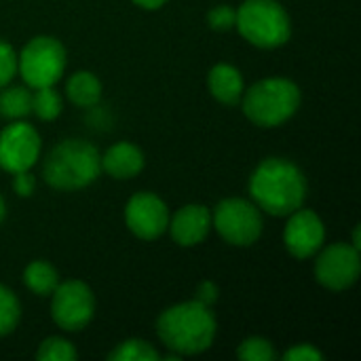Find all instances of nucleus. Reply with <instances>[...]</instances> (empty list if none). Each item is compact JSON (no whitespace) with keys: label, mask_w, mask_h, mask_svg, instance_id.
I'll return each instance as SVG.
<instances>
[{"label":"nucleus","mask_w":361,"mask_h":361,"mask_svg":"<svg viewBox=\"0 0 361 361\" xmlns=\"http://www.w3.org/2000/svg\"><path fill=\"white\" fill-rule=\"evenodd\" d=\"M250 195L258 209L271 216H290L307 199V178L292 161L271 157L254 169Z\"/></svg>","instance_id":"nucleus-1"},{"label":"nucleus","mask_w":361,"mask_h":361,"mask_svg":"<svg viewBox=\"0 0 361 361\" xmlns=\"http://www.w3.org/2000/svg\"><path fill=\"white\" fill-rule=\"evenodd\" d=\"M218 326L209 307L188 300L165 309L157 319L161 343L180 357L199 355L214 345Z\"/></svg>","instance_id":"nucleus-2"},{"label":"nucleus","mask_w":361,"mask_h":361,"mask_svg":"<svg viewBox=\"0 0 361 361\" xmlns=\"http://www.w3.org/2000/svg\"><path fill=\"white\" fill-rule=\"evenodd\" d=\"M102 173V154L87 140H63L44 159L42 178L51 188L78 190Z\"/></svg>","instance_id":"nucleus-3"},{"label":"nucleus","mask_w":361,"mask_h":361,"mask_svg":"<svg viewBox=\"0 0 361 361\" xmlns=\"http://www.w3.org/2000/svg\"><path fill=\"white\" fill-rule=\"evenodd\" d=\"M241 97L245 116L258 127H279L300 108V89L288 78H264Z\"/></svg>","instance_id":"nucleus-4"},{"label":"nucleus","mask_w":361,"mask_h":361,"mask_svg":"<svg viewBox=\"0 0 361 361\" xmlns=\"http://www.w3.org/2000/svg\"><path fill=\"white\" fill-rule=\"evenodd\" d=\"M239 34L260 49H277L290 40V15L277 0H245L237 8Z\"/></svg>","instance_id":"nucleus-5"},{"label":"nucleus","mask_w":361,"mask_h":361,"mask_svg":"<svg viewBox=\"0 0 361 361\" xmlns=\"http://www.w3.org/2000/svg\"><path fill=\"white\" fill-rule=\"evenodd\" d=\"M66 70V49L53 36L32 38L17 55V72L30 89L53 87Z\"/></svg>","instance_id":"nucleus-6"},{"label":"nucleus","mask_w":361,"mask_h":361,"mask_svg":"<svg viewBox=\"0 0 361 361\" xmlns=\"http://www.w3.org/2000/svg\"><path fill=\"white\" fill-rule=\"evenodd\" d=\"M212 226L220 237L237 247L254 245L262 235V216L256 203L245 199H224L212 214Z\"/></svg>","instance_id":"nucleus-7"},{"label":"nucleus","mask_w":361,"mask_h":361,"mask_svg":"<svg viewBox=\"0 0 361 361\" xmlns=\"http://www.w3.org/2000/svg\"><path fill=\"white\" fill-rule=\"evenodd\" d=\"M51 317L66 332H80L95 315V298L85 281L72 279L57 283L51 294Z\"/></svg>","instance_id":"nucleus-8"},{"label":"nucleus","mask_w":361,"mask_h":361,"mask_svg":"<svg viewBox=\"0 0 361 361\" xmlns=\"http://www.w3.org/2000/svg\"><path fill=\"white\" fill-rule=\"evenodd\" d=\"M361 271L360 250L351 243H334L328 245L317 262H315V277L317 281L334 292H343L351 288Z\"/></svg>","instance_id":"nucleus-9"},{"label":"nucleus","mask_w":361,"mask_h":361,"mask_svg":"<svg viewBox=\"0 0 361 361\" xmlns=\"http://www.w3.org/2000/svg\"><path fill=\"white\" fill-rule=\"evenodd\" d=\"M40 157V135L38 131L23 123L15 121L6 125L0 133V167L8 173L27 171L36 165Z\"/></svg>","instance_id":"nucleus-10"},{"label":"nucleus","mask_w":361,"mask_h":361,"mask_svg":"<svg viewBox=\"0 0 361 361\" xmlns=\"http://www.w3.org/2000/svg\"><path fill=\"white\" fill-rule=\"evenodd\" d=\"M125 222L135 237L144 241H152L167 231L169 209L157 195L137 192L129 199L125 207Z\"/></svg>","instance_id":"nucleus-11"},{"label":"nucleus","mask_w":361,"mask_h":361,"mask_svg":"<svg viewBox=\"0 0 361 361\" xmlns=\"http://www.w3.org/2000/svg\"><path fill=\"white\" fill-rule=\"evenodd\" d=\"M324 239H326V228L315 212L300 207L290 214V220L283 231V243L294 258L307 260L315 256L322 250Z\"/></svg>","instance_id":"nucleus-12"},{"label":"nucleus","mask_w":361,"mask_h":361,"mask_svg":"<svg viewBox=\"0 0 361 361\" xmlns=\"http://www.w3.org/2000/svg\"><path fill=\"white\" fill-rule=\"evenodd\" d=\"M169 233L173 241L182 247L199 245L212 228V214L205 205L190 203L176 212L173 218H169Z\"/></svg>","instance_id":"nucleus-13"},{"label":"nucleus","mask_w":361,"mask_h":361,"mask_svg":"<svg viewBox=\"0 0 361 361\" xmlns=\"http://www.w3.org/2000/svg\"><path fill=\"white\" fill-rule=\"evenodd\" d=\"M144 169V152L131 142H118L102 157V171L114 180L135 178Z\"/></svg>","instance_id":"nucleus-14"},{"label":"nucleus","mask_w":361,"mask_h":361,"mask_svg":"<svg viewBox=\"0 0 361 361\" xmlns=\"http://www.w3.org/2000/svg\"><path fill=\"white\" fill-rule=\"evenodd\" d=\"M207 87H209V93L220 104L235 106L237 102H241V95H243V76L235 66L218 63L209 70Z\"/></svg>","instance_id":"nucleus-15"},{"label":"nucleus","mask_w":361,"mask_h":361,"mask_svg":"<svg viewBox=\"0 0 361 361\" xmlns=\"http://www.w3.org/2000/svg\"><path fill=\"white\" fill-rule=\"evenodd\" d=\"M66 95L72 104L80 108H91L102 99V82L95 74L87 70H78L68 78Z\"/></svg>","instance_id":"nucleus-16"},{"label":"nucleus","mask_w":361,"mask_h":361,"mask_svg":"<svg viewBox=\"0 0 361 361\" xmlns=\"http://www.w3.org/2000/svg\"><path fill=\"white\" fill-rule=\"evenodd\" d=\"M23 283L38 296H51L59 283V275L55 267L44 260H34L23 271Z\"/></svg>","instance_id":"nucleus-17"},{"label":"nucleus","mask_w":361,"mask_h":361,"mask_svg":"<svg viewBox=\"0 0 361 361\" xmlns=\"http://www.w3.org/2000/svg\"><path fill=\"white\" fill-rule=\"evenodd\" d=\"M4 89V87H2ZM32 112V93L25 87H8L0 91V114L4 118H23Z\"/></svg>","instance_id":"nucleus-18"},{"label":"nucleus","mask_w":361,"mask_h":361,"mask_svg":"<svg viewBox=\"0 0 361 361\" xmlns=\"http://www.w3.org/2000/svg\"><path fill=\"white\" fill-rule=\"evenodd\" d=\"M61 108H63L61 95L53 87L34 89V93H32V112L40 121H53V118H57L61 114Z\"/></svg>","instance_id":"nucleus-19"},{"label":"nucleus","mask_w":361,"mask_h":361,"mask_svg":"<svg viewBox=\"0 0 361 361\" xmlns=\"http://www.w3.org/2000/svg\"><path fill=\"white\" fill-rule=\"evenodd\" d=\"M110 361H154L159 360V351L140 338H129L123 341L121 345H116L114 351L108 353Z\"/></svg>","instance_id":"nucleus-20"},{"label":"nucleus","mask_w":361,"mask_h":361,"mask_svg":"<svg viewBox=\"0 0 361 361\" xmlns=\"http://www.w3.org/2000/svg\"><path fill=\"white\" fill-rule=\"evenodd\" d=\"M19 317H21V307L17 296L8 288L0 286V336L11 334L17 328Z\"/></svg>","instance_id":"nucleus-21"},{"label":"nucleus","mask_w":361,"mask_h":361,"mask_svg":"<svg viewBox=\"0 0 361 361\" xmlns=\"http://www.w3.org/2000/svg\"><path fill=\"white\" fill-rule=\"evenodd\" d=\"M76 349L70 341L66 338H57L51 336L44 343H40L38 351H36V360L42 361H72L76 360Z\"/></svg>","instance_id":"nucleus-22"},{"label":"nucleus","mask_w":361,"mask_h":361,"mask_svg":"<svg viewBox=\"0 0 361 361\" xmlns=\"http://www.w3.org/2000/svg\"><path fill=\"white\" fill-rule=\"evenodd\" d=\"M275 349L267 338L252 336L243 341L237 349V357L241 361H273L275 360Z\"/></svg>","instance_id":"nucleus-23"},{"label":"nucleus","mask_w":361,"mask_h":361,"mask_svg":"<svg viewBox=\"0 0 361 361\" xmlns=\"http://www.w3.org/2000/svg\"><path fill=\"white\" fill-rule=\"evenodd\" d=\"M207 23L212 30H218V32L233 30L237 23V11L228 4H218L207 13Z\"/></svg>","instance_id":"nucleus-24"},{"label":"nucleus","mask_w":361,"mask_h":361,"mask_svg":"<svg viewBox=\"0 0 361 361\" xmlns=\"http://www.w3.org/2000/svg\"><path fill=\"white\" fill-rule=\"evenodd\" d=\"M15 74H17V55L13 47L0 38V89L6 87Z\"/></svg>","instance_id":"nucleus-25"},{"label":"nucleus","mask_w":361,"mask_h":361,"mask_svg":"<svg viewBox=\"0 0 361 361\" xmlns=\"http://www.w3.org/2000/svg\"><path fill=\"white\" fill-rule=\"evenodd\" d=\"M286 361H322L324 355L313 347V345H296L283 355Z\"/></svg>","instance_id":"nucleus-26"},{"label":"nucleus","mask_w":361,"mask_h":361,"mask_svg":"<svg viewBox=\"0 0 361 361\" xmlns=\"http://www.w3.org/2000/svg\"><path fill=\"white\" fill-rule=\"evenodd\" d=\"M15 178H13V188H15V192L19 195V197H30L32 192H34V188H36V178L30 173V169L27 171H17V173H13Z\"/></svg>","instance_id":"nucleus-27"},{"label":"nucleus","mask_w":361,"mask_h":361,"mask_svg":"<svg viewBox=\"0 0 361 361\" xmlns=\"http://www.w3.org/2000/svg\"><path fill=\"white\" fill-rule=\"evenodd\" d=\"M195 300L212 309V305L218 300V286H216L214 281H203V283L197 288V296H195Z\"/></svg>","instance_id":"nucleus-28"},{"label":"nucleus","mask_w":361,"mask_h":361,"mask_svg":"<svg viewBox=\"0 0 361 361\" xmlns=\"http://www.w3.org/2000/svg\"><path fill=\"white\" fill-rule=\"evenodd\" d=\"M137 6H142V8H146V11H157V8H161L167 0H133Z\"/></svg>","instance_id":"nucleus-29"},{"label":"nucleus","mask_w":361,"mask_h":361,"mask_svg":"<svg viewBox=\"0 0 361 361\" xmlns=\"http://www.w3.org/2000/svg\"><path fill=\"white\" fill-rule=\"evenodd\" d=\"M4 216H6V205H4V199L0 197V224H2V220H4Z\"/></svg>","instance_id":"nucleus-30"}]
</instances>
